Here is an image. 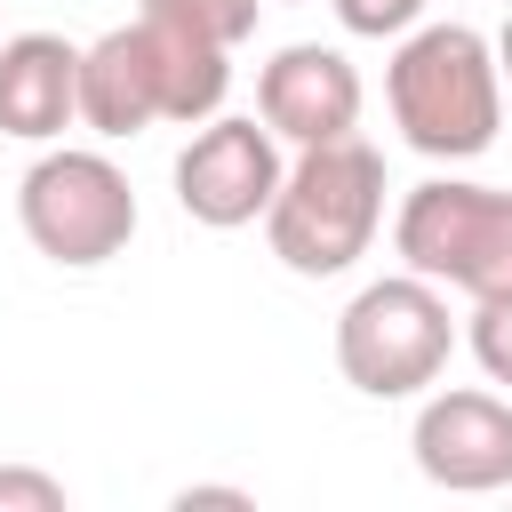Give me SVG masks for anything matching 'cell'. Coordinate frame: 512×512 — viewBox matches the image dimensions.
Returning a JSON list of instances; mask_svg holds the SVG:
<instances>
[{"label": "cell", "mask_w": 512, "mask_h": 512, "mask_svg": "<svg viewBox=\"0 0 512 512\" xmlns=\"http://www.w3.org/2000/svg\"><path fill=\"white\" fill-rule=\"evenodd\" d=\"M384 104H392V128L424 160H480L496 144V128H504L496 40H480L472 24L400 32V48L384 64Z\"/></svg>", "instance_id": "6da1fadb"}, {"label": "cell", "mask_w": 512, "mask_h": 512, "mask_svg": "<svg viewBox=\"0 0 512 512\" xmlns=\"http://www.w3.org/2000/svg\"><path fill=\"white\" fill-rule=\"evenodd\" d=\"M384 224V152L368 136L304 144L264 208V240L296 280H336L368 256Z\"/></svg>", "instance_id": "7a4b0ae2"}, {"label": "cell", "mask_w": 512, "mask_h": 512, "mask_svg": "<svg viewBox=\"0 0 512 512\" xmlns=\"http://www.w3.org/2000/svg\"><path fill=\"white\" fill-rule=\"evenodd\" d=\"M448 352H456V320L440 280L424 272H384L336 312V368L368 400H416L424 384H440Z\"/></svg>", "instance_id": "3957f363"}, {"label": "cell", "mask_w": 512, "mask_h": 512, "mask_svg": "<svg viewBox=\"0 0 512 512\" xmlns=\"http://www.w3.org/2000/svg\"><path fill=\"white\" fill-rule=\"evenodd\" d=\"M16 224L24 240L64 264V272H96L112 264L128 240H136V192L128 176L104 160V152H80V144H56L24 168L16 184Z\"/></svg>", "instance_id": "277c9868"}, {"label": "cell", "mask_w": 512, "mask_h": 512, "mask_svg": "<svg viewBox=\"0 0 512 512\" xmlns=\"http://www.w3.org/2000/svg\"><path fill=\"white\" fill-rule=\"evenodd\" d=\"M392 248L408 272L480 296L512 280V192L472 176H424L392 216Z\"/></svg>", "instance_id": "5b68a950"}, {"label": "cell", "mask_w": 512, "mask_h": 512, "mask_svg": "<svg viewBox=\"0 0 512 512\" xmlns=\"http://www.w3.org/2000/svg\"><path fill=\"white\" fill-rule=\"evenodd\" d=\"M288 160H280V136L264 128V112H216L192 128V144L176 152V208L208 232H240L272 208Z\"/></svg>", "instance_id": "8992f818"}, {"label": "cell", "mask_w": 512, "mask_h": 512, "mask_svg": "<svg viewBox=\"0 0 512 512\" xmlns=\"http://www.w3.org/2000/svg\"><path fill=\"white\" fill-rule=\"evenodd\" d=\"M408 448H416V472L432 488H448V496L512 488V400L504 392H480V384L424 392Z\"/></svg>", "instance_id": "52a82bcc"}, {"label": "cell", "mask_w": 512, "mask_h": 512, "mask_svg": "<svg viewBox=\"0 0 512 512\" xmlns=\"http://www.w3.org/2000/svg\"><path fill=\"white\" fill-rule=\"evenodd\" d=\"M256 112L280 144H336L360 128V72L344 48H320V40H288L264 72H256Z\"/></svg>", "instance_id": "ba28073f"}, {"label": "cell", "mask_w": 512, "mask_h": 512, "mask_svg": "<svg viewBox=\"0 0 512 512\" xmlns=\"http://www.w3.org/2000/svg\"><path fill=\"white\" fill-rule=\"evenodd\" d=\"M152 120H168V88H160V48L152 24H112L104 40L80 48V128L96 136H144Z\"/></svg>", "instance_id": "9c48e42d"}, {"label": "cell", "mask_w": 512, "mask_h": 512, "mask_svg": "<svg viewBox=\"0 0 512 512\" xmlns=\"http://www.w3.org/2000/svg\"><path fill=\"white\" fill-rule=\"evenodd\" d=\"M72 120H80V48L64 32L0 40V136L56 144Z\"/></svg>", "instance_id": "30bf717a"}, {"label": "cell", "mask_w": 512, "mask_h": 512, "mask_svg": "<svg viewBox=\"0 0 512 512\" xmlns=\"http://www.w3.org/2000/svg\"><path fill=\"white\" fill-rule=\"evenodd\" d=\"M256 8L264 0H136V16H152L168 32H192V40H216V48H240L256 32Z\"/></svg>", "instance_id": "8fae6325"}, {"label": "cell", "mask_w": 512, "mask_h": 512, "mask_svg": "<svg viewBox=\"0 0 512 512\" xmlns=\"http://www.w3.org/2000/svg\"><path fill=\"white\" fill-rule=\"evenodd\" d=\"M464 344H472V360L488 368V384H512V280H496V288L472 296Z\"/></svg>", "instance_id": "7c38bea8"}, {"label": "cell", "mask_w": 512, "mask_h": 512, "mask_svg": "<svg viewBox=\"0 0 512 512\" xmlns=\"http://www.w3.org/2000/svg\"><path fill=\"white\" fill-rule=\"evenodd\" d=\"M328 8L352 40H400V32L424 24V0H328Z\"/></svg>", "instance_id": "4fadbf2b"}, {"label": "cell", "mask_w": 512, "mask_h": 512, "mask_svg": "<svg viewBox=\"0 0 512 512\" xmlns=\"http://www.w3.org/2000/svg\"><path fill=\"white\" fill-rule=\"evenodd\" d=\"M0 512H64V480L40 464H0Z\"/></svg>", "instance_id": "5bb4252c"}, {"label": "cell", "mask_w": 512, "mask_h": 512, "mask_svg": "<svg viewBox=\"0 0 512 512\" xmlns=\"http://www.w3.org/2000/svg\"><path fill=\"white\" fill-rule=\"evenodd\" d=\"M176 504H184V512H192V504H248V488H184Z\"/></svg>", "instance_id": "9a60e30c"}, {"label": "cell", "mask_w": 512, "mask_h": 512, "mask_svg": "<svg viewBox=\"0 0 512 512\" xmlns=\"http://www.w3.org/2000/svg\"><path fill=\"white\" fill-rule=\"evenodd\" d=\"M496 72H504V88H512V24L496 32Z\"/></svg>", "instance_id": "2e32d148"}]
</instances>
